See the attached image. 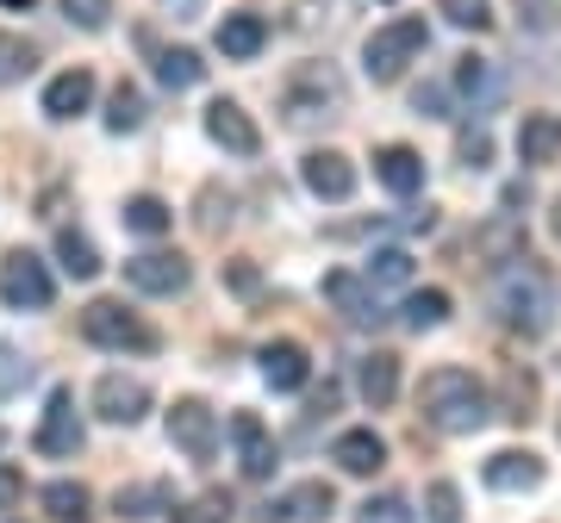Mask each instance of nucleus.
I'll use <instances>...</instances> for the list:
<instances>
[{
	"label": "nucleus",
	"instance_id": "obj_1",
	"mask_svg": "<svg viewBox=\"0 0 561 523\" xmlns=\"http://www.w3.org/2000/svg\"><path fill=\"white\" fill-rule=\"evenodd\" d=\"M486 300H493V312H500L505 330L542 337V330L556 324V275H549L542 262H530V256H512V262H500Z\"/></svg>",
	"mask_w": 561,
	"mask_h": 523
},
{
	"label": "nucleus",
	"instance_id": "obj_2",
	"mask_svg": "<svg viewBox=\"0 0 561 523\" xmlns=\"http://www.w3.org/2000/svg\"><path fill=\"white\" fill-rule=\"evenodd\" d=\"M419 411L431 430L443 437H474L486 418H493V393H486L468 368H431L419 386Z\"/></svg>",
	"mask_w": 561,
	"mask_h": 523
},
{
	"label": "nucleus",
	"instance_id": "obj_3",
	"mask_svg": "<svg viewBox=\"0 0 561 523\" xmlns=\"http://www.w3.org/2000/svg\"><path fill=\"white\" fill-rule=\"evenodd\" d=\"M424 44H431V25H424L419 13H400V20L375 25V32H368V44H362V75L375 81V88L400 81L405 62L419 57Z\"/></svg>",
	"mask_w": 561,
	"mask_h": 523
},
{
	"label": "nucleus",
	"instance_id": "obj_4",
	"mask_svg": "<svg viewBox=\"0 0 561 523\" xmlns=\"http://www.w3.org/2000/svg\"><path fill=\"white\" fill-rule=\"evenodd\" d=\"M81 337L94 342V349H113V356H150L157 349V330L131 312L125 300H94L81 305Z\"/></svg>",
	"mask_w": 561,
	"mask_h": 523
},
{
	"label": "nucleus",
	"instance_id": "obj_5",
	"mask_svg": "<svg viewBox=\"0 0 561 523\" xmlns=\"http://www.w3.org/2000/svg\"><path fill=\"white\" fill-rule=\"evenodd\" d=\"M280 106H287V119H331L343 106V81L324 69V62H306V69H294L287 75V88H280Z\"/></svg>",
	"mask_w": 561,
	"mask_h": 523
},
{
	"label": "nucleus",
	"instance_id": "obj_6",
	"mask_svg": "<svg viewBox=\"0 0 561 523\" xmlns=\"http://www.w3.org/2000/svg\"><path fill=\"white\" fill-rule=\"evenodd\" d=\"M0 300L13 305V312H44V305L57 300V281H50L44 256H32V249H13V256L0 262Z\"/></svg>",
	"mask_w": 561,
	"mask_h": 523
},
{
	"label": "nucleus",
	"instance_id": "obj_7",
	"mask_svg": "<svg viewBox=\"0 0 561 523\" xmlns=\"http://www.w3.org/2000/svg\"><path fill=\"white\" fill-rule=\"evenodd\" d=\"M169 443H175L187 462H213V455H219V411L206 399H175L169 405Z\"/></svg>",
	"mask_w": 561,
	"mask_h": 523
},
{
	"label": "nucleus",
	"instance_id": "obj_8",
	"mask_svg": "<svg viewBox=\"0 0 561 523\" xmlns=\"http://www.w3.org/2000/svg\"><path fill=\"white\" fill-rule=\"evenodd\" d=\"M187 281H194V268L175 249H144V256L125 262V287H138L150 300H175V293H187Z\"/></svg>",
	"mask_w": 561,
	"mask_h": 523
},
{
	"label": "nucleus",
	"instance_id": "obj_9",
	"mask_svg": "<svg viewBox=\"0 0 561 523\" xmlns=\"http://www.w3.org/2000/svg\"><path fill=\"white\" fill-rule=\"evenodd\" d=\"M32 449H38V455H50V462H62V455H76V449H81V411H76V393H69V386H57V393H50Z\"/></svg>",
	"mask_w": 561,
	"mask_h": 523
},
{
	"label": "nucleus",
	"instance_id": "obj_10",
	"mask_svg": "<svg viewBox=\"0 0 561 523\" xmlns=\"http://www.w3.org/2000/svg\"><path fill=\"white\" fill-rule=\"evenodd\" d=\"M324 300L343 312V324H356V330H375V324L387 318L381 312V287H368L362 275H350V268H331L324 275Z\"/></svg>",
	"mask_w": 561,
	"mask_h": 523
},
{
	"label": "nucleus",
	"instance_id": "obj_11",
	"mask_svg": "<svg viewBox=\"0 0 561 523\" xmlns=\"http://www.w3.org/2000/svg\"><path fill=\"white\" fill-rule=\"evenodd\" d=\"M231 443H238L243 480H268L280 467V449H275V437H268V423H262L256 411H231Z\"/></svg>",
	"mask_w": 561,
	"mask_h": 523
},
{
	"label": "nucleus",
	"instance_id": "obj_12",
	"mask_svg": "<svg viewBox=\"0 0 561 523\" xmlns=\"http://www.w3.org/2000/svg\"><path fill=\"white\" fill-rule=\"evenodd\" d=\"M300 182H306V194L312 200H350L356 194V162L343 156V150H306V162H300Z\"/></svg>",
	"mask_w": 561,
	"mask_h": 523
},
{
	"label": "nucleus",
	"instance_id": "obj_13",
	"mask_svg": "<svg viewBox=\"0 0 561 523\" xmlns=\"http://www.w3.org/2000/svg\"><path fill=\"white\" fill-rule=\"evenodd\" d=\"M94 411H101L106 423H144V411H150V386L138 381V374H101L94 381Z\"/></svg>",
	"mask_w": 561,
	"mask_h": 523
},
{
	"label": "nucleus",
	"instance_id": "obj_14",
	"mask_svg": "<svg viewBox=\"0 0 561 523\" xmlns=\"http://www.w3.org/2000/svg\"><path fill=\"white\" fill-rule=\"evenodd\" d=\"M206 138L219 143V150H231V156H256V150H262L256 119H250L238 101H213V106H206Z\"/></svg>",
	"mask_w": 561,
	"mask_h": 523
},
{
	"label": "nucleus",
	"instance_id": "obj_15",
	"mask_svg": "<svg viewBox=\"0 0 561 523\" xmlns=\"http://www.w3.org/2000/svg\"><path fill=\"white\" fill-rule=\"evenodd\" d=\"M94 106V69H62V75H50L44 81V119H57V125H69V119H81Z\"/></svg>",
	"mask_w": 561,
	"mask_h": 523
},
{
	"label": "nucleus",
	"instance_id": "obj_16",
	"mask_svg": "<svg viewBox=\"0 0 561 523\" xmlns=\"http://www.w3.org/2000/svg\"><path fill=\"white\" fill-rule=\"evenodd\" d=\"M481 480L493 486V492H537V486H542V462L530 455V449H500V455H486Z\"/></svg>",
	"mask_w": 561,
	"mask_h": 523
},
{
	"label": "nucleus",
	"instance_id": "obj_17",
	"mask_svg": "<svg viewBox=\"0 0 561 523\" xmlns=\"http://www.w3.org/2000/svg\"><path fill=\"white\" fill-rule=\"evenodd\" d=\"M331 462L343 467V474H356V480H368V474H381L387 467V443L362 423V430H343L337 443H331Z\"/></svg>",
	"mask_w": 561,
	"mask_h": 523
},
{
	"label": "nucleus",
	"instance_id": "obj_18",
	"mask_svg": "<svg viewBox=\"0 0 561 523\" xmlns=\"http://www.w3.org/2000/svg\"><path fill=\"white\" fill-rule=\"evenodd\" d=\"M375 182H381L387 194L412 200V194L424 187V156L419 150H405V143H387V150H375Z\"/></svg>",
	"mask_w": 561,
	"mask_h": 523
},
{
	"label": "nucleus",
	"instance_id": "obj_19",
	"mask_svg": "<svg viewBox=\"0 0 561 523\" xmlns=\"http://www.w3.org/2000/svg\"><path fill=\"white\" fill-rule=\"evenodd\" d=\"M356 393L375 405V411H387V405L400 399V356H393V349H375V356H362Z\"/></svg>",
	"mask_w": 561,
	"mask_h": 523
},
{
	"label": "nucleus",
	"instance_id": "obj_20",
	"mask_svg": "<svg viewBox=\"0 0 561 523\" xmlns=\"http://www.w3.org/2000/svg\"><path fill=\"white\" fill-rule=\"evenodd\" d=\"M262 44H268V20H262V13H225V20H219L225 62H256Z\"/></svg>",
	"mask_w": 561,
	"mask_h": 523
},
{
	"label": "nucleus",
	"instance_id": "obj_21",
	"mask_svg": "<svg viewBox=\"0 0 561 523\" xmlns=\"http://www.w3.org/2000/svg\"><path fill=\"white\" fill-rule=\"evenodd\" d=\"M256 362H262V381L275 386V393H300V386L312 381V362H306L300 342H268Z\"/></svg>",
	"mask_w": 561,
	"mask_h": 523
},
{
	"label": "nucleus",
	"instance_id": "obj_22",
	"mask_svg": "<svg viewBox=\"0 0 561 523\" xmlns=\"http://www.w3.org/2000/svg\"><path fill=\"white\" fill-rule=\"evenodd\" d=\"M518 156L530 162V168H542V162L561 156V113H524V125H518Z\"/></svg>",
	"mask_w": 561,
	"mask_h": 523
},
{
	"label": "nucleus",
	"instance_id": "obj_23",
	"mask_svg": "<svg viewBox=\"0 0 561 523\" xmlns=\"http://www.w3.org/2000/svg\"><path fill=\"white\" fill-rule=\"evenodd\" d=\"M268 511H275V518H294V523H324L331 511H337V492H331L324 480H300L280 504H268Z\"/></svg>",
	"mask_w": 561,
	"mask_h": 523
},
{
	"label": "nucleus",
	"instance_id": "obj_24",
	"mask_svg": "<svg viewBox=\"0 0 561 523\" xmlns=\"http://www.w3.org/2000/svg\"><path fill=\"white\" fill-rule=\"evenodd\" d=\"M119 219H125V231H131V237H169V231H175V206L157 200V194H131Z\"/></svg>",
	"mask_w": 561,
	"mask_h": 523
},
{
	"label": "nucleus",
	"instance_id": "obj_25",
	"mask_svg": "<svg viewBox=\"0 0 561 523\" xmlns=\"http://www.w3.org/2000/svg\"><path fill=\"white\" fill-rule=\"evenodd\" d=\"M57 262H62L69 281H94V275H101V249H94V237H81L76 224L57 231Z\"/></svg>",
	"mask_w": 561,
	"mask_h": 523
},
{
	"label": "nucleus",
	"instance_id": "obj_26",
	"mask_svg": "<svg viewBox=\"0 0 561 523\" xmlns=\"http://www.w3.org/2000/svg\"><path fill=\"white\" fill-rule=\"evenodd\" d=\"M44 511H50L57 523H88L94 518V492H88L81 480H50L44 486Z\"/></svg>",
	"mask_w": 561,
	"mask_h": 523
},
{
	"label": "nucleus",
	"instance_id": "obj_27",
	"mask_svg": "<svg viewBox=\"0 0 561 523\" xmlns=\"http://www.w3.org/2000/svg\"><path fill=\"white\" fill-rule=\"evenodd\" d=\"M157 81L169 88V94H187V88H201V81H206V62L194 57V50H162V57H157Z\"/></svg>",
	"mask_w": 561,
	"mask_h": 523
},
{
	"label": "nucleus",
	"instance_id": "obj_28",
	"mask_svg": "<svg viewBox=\"0 0 561 523\" xmlns=\"http://www.w3.org/2000/svg\"><path fill=\"white\" fill-rule=\"evenodd\" d=\"M443 318H449V293H443V287L405 293V305H400V324H405V330H437Z\"/></svg>",
	"mask_w": 561,
	"mask_h": 523
},
{
	"label": "nucleus",
	"instance_id": "obj_29",
	"mask_svg": "<svg viewBox=\"0 0 561 523\" xmlns=\"http://www.w3.org/2000/svg\"><path fill=\"white\" fill-rule=\"evenodd\" d=\"M481 256H493V262H512V256H524V224H518V212H500V219L486 224L481 237Z\"/></svg>",
	"mask_w": 561,
	"mask_h": 523
},
{
	"label": "nucleus",
	"instance_id": "obj_30",
	"mask_svg": "<svg viewBox=\"0 0 561 523\" xmlns=\"http://www.w3.org/2000/svg\"><path fill=\"white\" fill-rule=\"evenodd\" d=\"M144 125V88L138 81H119V88H113V94H106V131H138Z\"/></svg>",
	"mask_w": 561,
	"mask_h": 523
},
{
	"label": "nucleus",
	"instance_id": "obj_31",
	"mask_svg": "<svg viewBox=\"0 0 561 523\" xmlns=\"http://www.w3.org/2000/svg\"><path fill=\"white\" fill-rule=\"evenodd\" d=\"M456 88H461L474 106H486L493 94H500V75H493V62H486V57H461V62H456Z\"/></svg>",
	"mask_w": 561,
	"mask_h": 523
},
{
	"label": "nucleus",
	"instance_id": "obj_32",
	"mask_svg": "<svg viewBox=\"0 0 561 523\" xmlns=\"http://www.w3.org/2000/svg\"><path fill=\"white\" fill-rule=\"evenodd\" d=\"M38 69V50L25 38H13V32H0V88H13V81H25Z\"/></svg>",
	"mask_w": 561,
	"mask_h": 523
},
{
	"label": "nucleus",
	"instance_id": "obj_33",
	"mask_svg": "<svg viewBox=\"0 0 561 523\" xmlns=\"http://www.w3.org/2000/svg\"><path fill=\"white\" fill-rule=\"evenodd\" d=\"M362 281H368V287H405V281H412V256H405V249H375Z\"/></svg>",
	"mask_w": 561,
	"mask_h": 523
},
{
	"label": "nucleus",
	"instance_id": "obj_34",
	"mask_svg": "<svg viewBox=\"0 0 561 523\" xmlns=\"http://www.w3.org/2000/svg\"><path fill=\"white\" fill-rule=\"evenodd\" d=\"M231 518V499L225 492H201V499H187L169 511V523H225Z\"/></svg>",
	"mask_w": 561,
	"mask_h": 523
},
{
	"label": "nucleus",
	"instance_id": "obj_35",
	"mask_svg": "<svg viewBox=\"0 0 561 523\" xmlns=\"http://www.w3.org/2000/svg\"><path fill=\"white\" fill-rule=\"evenodd\" d=\"M424 523H461L456 480H431V492H424Z\"/></svg>",
	"mask_w": 561,
	"mask_h": 523
},
{
	"label": "nucleus",
	"instance_id": "obj_36",
	"mask_svg": "<svg viewBox=\"0 0 561 523\" xmlns=\"http://www.w3.org/2000/svg\"><path fill=\"white\" fill-rule=\"evenodd\" d=\"M456 156H461V168H486V162H493V131H486V125H461Z\"/></svg>",
	"mask_w": 561,
	"mask_h": 523
},
{
	"label": "nucleus",
	"instance_id": "obj_37",
	"mask_svg": "<svg viewBox=\"0 0 561 523\" xmlns=\"http://www.w3.org/2000/svg\"><path fill=\"white\" fill-rule=\"evenodd\" d=\"M530 405H537V381H530L524 368H512V374H505V411H500V418L524 423V418H530Z\"/></svg>",
	"mask_w": 561,
	"mask_h": 523
},
{
	"label": "nucleus",
	"instance_id": "obj_38",
	"mask_svg": "<svg viewBox=\"0 0 561 523\" xmlns=\"http://www.w3.org/2000/svg\"><path fill=\"white\" fill-rule=\"evenodd\" d=\"M25 381H32V362H25L13 342H0V399H13Z\"/></svg>",
	"mask_w": 561,
	"mask_h": 523
},
{
	"label": "nucleus",
	"instance_id": "obj_39",
	"mask_svg": "<svg viewBox=\"0 0 561 523\" xmlns=\"http://www.w3.org/2000/svg\"><path fill=\"white\" fill-rule=\"evenodd\" d=\"M437 7L449 13V25H461V32H486V25H493L486 0H437Z\"/></svg>",
	"mask_w": 561,
	"mask_h": 523
},
{
	"label": "nucleus",
	"instance_id": "obj_40",
	"mask_svg": "<svg viewBox=\"0 0 561 523\" xmlns=\"http://www.w3.org/2000/svg\"><path fill=\"white\" fill-rule=\"evenodd\" d=\"M62 13H69V25H81V32H101V25L113 20V0H62Z\"/></svg>",
	"mask_w": 561,
	"mask_h": 523
},
{
	"label": "nucleus",
	"instance_id": "obj_41",
	"mask_svg": "<svg viewBox=\"0 0 561 523\" xmlns=\"http://www.w3.org/2000/svg\"><path fill=\"white\" fill-rule=\"evenodd\" d=\"M362 523H412V504L393 499V492H387V499H368L362 504Z\"/></svg>",
	"mask_w": 561,
	"mask_h": 523
},
{
	"label": "nucleus",
	"instance_id": "obj_42",
	"mask_svg": "<svg viewBox=\"0 0 561 523\" xmlns=\"http://www.w3.org/2000/svg\"><path fill=\"white\" fill-rule=\"evenodd\" d=\"M412 106H419V119H449V88L424 81L419 94H412Z\"/></svg>",
	"mask_w": 561,
	"mask_h": 523
},
{
	"label": "nucleus",
	"instance_id": "obj_43",
	"mask_svg": "<svg viewBox=\"0 0 561 523\" xmlns=\"http://www.w3.org/2000/svg\"><path fill=\"white\" fill-rule=\"evenodd\" d=\"M518 25H530V32H556V0H518Z\"/></svg>",
	"mask_w": 561,
	"mask_h": 523
},
{
	"label": "nucleus",
	"instance_id": "obj_44",
	"mask_svg": "<svg viewBox=\"0 0 561 523\" xmlns=\"http://www.w3.org/2000/svg\"><path fill=\"white\" fill-rule=\"evenodd\" d=\"M20 499H25V474L13 462H0V511H13Z\"/></svg>",
	"mask_w": 561,
	"mask_h": 523
},
{
	"label": "nucleus",
	"instance_id": "obj_45",
	"mask_svg": "<svg viewBox=\"0 0 561 523\" xmlns=\"http://www.w3.org/2000/svg\"><path fill=\"white\" fill-rule=\"evenodd\" d=\"M225 281L238 287V293H256V287H262V275L250 268V262H231V268H225Z\"/></svg>",
	"mask_w": 561,
	"mask_h": 523
},
{
	"label": "nucleus",
	"instance_id": "obj_46",
	"mask_svg": "<svg viewBox=\"0 0 561 523\" xmlns=\"http://www.w3.org/2000/svg\"><path fill=\"white\" fill-rule=\"evenodd\" d=\"M549 231H556V237H561V200H556V212H549Z\"/></svg>",
	"mask_w": 561,
	"mask_h": 523
},
{
	"label": "nucleus",
	"instance_id": "obj_47",
	"mask_svg": "<svg viewBox=\"0 0 561 523\" xmlns=\"http://www.w3.org/2000/svg\"><path fill=\"white\" fill-rule=\"evenodd\" d=\"M0 7H38V0H0Z\"/></svg>",
	"mask_w": 561,
	"mask_h": 523
}]
</instances>
